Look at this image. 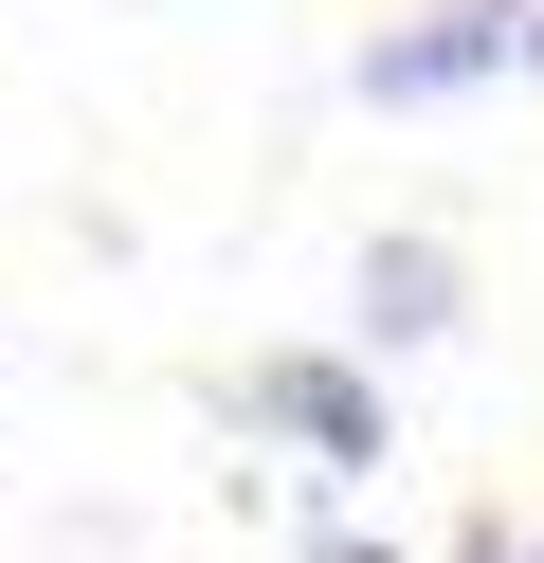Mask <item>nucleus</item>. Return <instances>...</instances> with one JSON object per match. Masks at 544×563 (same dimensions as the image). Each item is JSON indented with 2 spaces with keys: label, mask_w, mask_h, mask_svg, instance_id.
<instances>
[{
  "label": "nucleus",
  "mask_w": 544,
  "mask_h": 563,
  "mask_svg": "<svg viewBox=\"0 0 544 563\" xmlns=\"http://www.w3.org/2000/svg\"><path fill=\"white\" fill-rule=\"evenodd\" d=\"M236 418H254V437H290V454H309L326 490H363V473H381V454H399V418H381V382H363L345 345H254V364H236Z\"/></svg>",
  "instance_id": "f257e3e1"
},
{
  "label": "nucleus",
  "mask_w": 544,
  "mask_h": 563,
  "mask_svg": "<svg viewBox=\"0 0 544 563\" xmlns=\"http://www.w3.org/2000/svg\"><path fill=\"white\" fill-rule=\"evenodd\" d=\"M526 74V0H418V19H381V37L345 55L363 110H454V91Z\"/></svg>",
  "instance_id": "f03ea898"
},
{
  "label": "nucleus",
  "mask_w": 544,
  "mask_h": 563,
  "mask_svg": "<svg viewBox=\"0 0 544 563\" xmlns=\"http://www.w3.org/2000/svg\"><path fill=\"white\" fill-rule=\"evenodd\" d=\"M435 328H454V236H381L363 255V364H399Z\"/></svg>",
  "instance_id": "7ed1b4c3"
},
{
  "label": "nucleus",
  "mask_w": 544,
  "mask_h": 563,
  "mask_svg": "<svg viewBox=\"0 0 544 563\" xmlns=\"http://www.w3.org/2000/svg\"><path fill=\"white\" fill-rule=\"evenodd\" d=\"M471 563H544V545H526V527H490V545H471Z\"/></svg>",
  "instance_id": "20e7f679"
},
{
  "label": "nucleus",
  "mask_w": 544,
  "mask_h": 563,
  "mask_svg": "<svg viewBox=\"0 0 544 563\" xmlns=\"http://www.w3.org/2000/svg\"><path fill=\"white\" fill-rule=\"evenodd\" d=\"M526 74H544V0H526Z\"/></svg>",
  "instance_id": "39448f33"
}]
</instances>
